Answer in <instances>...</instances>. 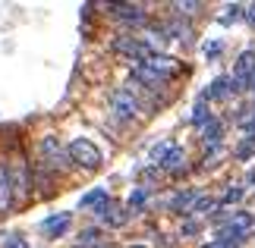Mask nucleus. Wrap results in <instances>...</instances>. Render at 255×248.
<instances>
[{"label": "nucleus", "mask_w": 255, "mask_h": 248, "mask_svg": "<svg viewBox=\"0 0 255 248\" xmlns=\"http://www.w3.org/2000/svg\"><path fill=\"white\" fill-rule=\"evenodd\" d=\"M98 239H101V230H82V236H79V242L82 245H98Z\"/></svg>", "instance_id": "nucleus-20"}, {"label": "nucleus", "mask_w": 255, "mask_h": 248, "mask_svg": "<svg viewBox=\"0 0 255 248\" xmlns=\"http://www.w3.org/2000/svg\"><path fill=\"white\" fill-rule=\"evenodd\" d=\"M129 248H145V245H129Z\"/></svg>", "instance_id": "nucleus-30"}, {"label": "nucleus", "mask_w": 255, "mask_h": 248, "mask_svg": "<svg viewBox=\"0 0 255 248\" xmlns=\"http://www.w3.org/2000/svg\"><path fill=\"white\" fill-rule=\"evenodd\" d=\"M195 233H199V223H195V220H186L183 223V236H195Z\"/></svg>", "instance_id": "nucleus-24"}, {"label": "nucleus", "mask_w": 255, "mask_h": 248, "mask_svg": "<svg viewBox=\"0 0 255 248\" xmlns=\"http://www.w3.org/2000/svg\"><path fill=\"white\" fill-rule=\"evenodd\" d=\"M252 69H255V54L252 51H243L240 60H237V79H246Z\"/></svg>", "instance_id": "nucleus-15"}, {"label": "nucleus", "mask_w": 255, "mask_h": 248, "mask_svg": "<svg viewBox=\"0 0 255 248\" xmlns=\"http://www.w3.org/2000/svg\"><path fill=\"white\" fill-rule=\"evenodd\" d=\"M70 220H73V214H70V211L51 214V217H44V220H41V233L47 236V239H60V236L70 230Z\"/></svg>", "instance_id": "nucleus-5"}, {"label": "nucleus", "mask_w": 255, "mask_h": 248, "mask_svg": "<svg viewBox=\"0 0 255 248\" xmlns=\"http://www.w3.org/2000/svg\"><path fill=\"white\" fill-rule=\"evenodd\" d=\"M202 248H230V245H224V242H218V239H214V242H208V245H202Z\"/></svg>", "instance_id": "nucleus-28"}, {"label": "nucleus", "mask_w": 255, "mask_h": 248, "mask_svg": "<svg viewBox=\"0 0 255 248\" xmlns=\"http://www.w3.org/2000/svg\"><path fill=\"white\" fill-rule=\"evenodd\" d=\"M107 204H111V198H107V192H104V188L85 192V195H82V201H79V207H95V214H101Z\"/></svg>", "instance_id": "nucleus-10"}, {"label": "nucleus", "mask_w": 255, "mask_h": 248, "mask_svg": "<svg viewBox=\"0 0 255 248\" xmlns=\"http://www.w3.org/2000/svg\"><path fill=\"white\" fill-rule=\"evenodd\" d=\"M243 19H246L249 25H255V3H249V6H246V13H243Z\"/></svg>", "instance_id": "nucleus-27"}, {"label": "nucleus", "mask_w": 255, "mask_h": 248, "mask_svg": "<svg viewBox=\"0 0 255 248\" xmlns=\"http://www.w3.org/2000/svg\"><path fill=\"white\" fill-rule=\"evenodd\" d=\"M151 157L158 161V166H164V170H176V166H180V161H183V148L164 142V145H158V148L151 151Z\"/></svg>", "instance_id": "nucleus-4"}, {"label": "nucleus", "mask_w": 255, "mask_h": 248, "mask_svg": "<svg viewBox=\"0 0 255 248\" xmlns=\"http://www.w3.org/2000/svg\"><path fill=\"white\" fill-rule=\"evenodd\" d=\"M208 207H214V198H208V195H199V201L192 204V214H195V211L202 214V211H208Z\"/></svg>", "instance_id": "nucleus-21"}, {"label": "nucleus", "mask_w": 255, "mask_h": 248, "mask_svg": "<svg viewBox=\"0 0 255 248\" xmlns=\"http://www.w3.org/2000/svg\"><path fill=\"white\" fill-rule=\"evenodd\" d=\"M66 151H70V157L79 166H88V170H95V166H101V151L88 142V138H73L70 145H66Z\"/></svg>", "instance_id": "nucleus-1"}, {"label": "nucleus", "mask_w": 255, "mask_h": 248, "mask_svg": "<svg viewBox=\"0 0 255 248\" xmlns=\"http://www.w3.org/2000/svg\"><path fill=\"white\" fill-rule=\"evenodd\" d=\"M211 120H214V116H211L208 107H205V101H199V104L192 107V126H195V129H205Z\"/></svg>", "instance_id": "nucleus-14"}, {"label": "nucleus", "mask_w": 255, "mask_h": 248, "mask_svg": "<svg viewBox=\"0 0 255 248\" xmlns=\"http://www.w3.org/2000/svg\"><path fill=\"white\" fill-rule=\"evenodd\" d=\"M111 110H114V116H120V120H132V116L142 110V104L135 101V94L129 88H117V91H111Z\"/></svg>", "instance_id": "nucleus-2"}, {"label": "nucleus", "mask_w": 255, "mask_h": 248, "mask_svg": "<svg viewBox=\"0 0 255 248\" xmlns=\"http://www.w3.org/2000/svg\"><path fill=\"white\" fill-rule=\"evenodd\" d=\"M221 138H224V126H221L218 120H211L208 126L202 129V142L208 145V148H211V145H221Z\"/></svg>", "instance_id": "nucleus-13"}, {"label": "nucleus", "mask_w": 255, "mask_h": 248, "mask_svg": "<svg viewBox=\"0 0 255 248\" xmlns=\"http://www.w3.org/2000/svg\"><path fill=\"white\" fill-rule=\"evenodd\" d=\"M240 82H243V88H246V91H255V69H252L246 79H240Z\"/></svg>", "instance_id": "nucleus-25"}, {"label": "nucleus", "mask_w": 255, "mask_h": 248, "mask_svg": "<svg viewBox=\"0 0 255 248\" xmlns=\"http://www.w3.org/2000/svg\"><path fill=\"white\" fill-rule=\"evenodd\" d=\"M114 16L117 19H123V22H145V6L142 3H114Z\"/></svg>", "instance_id": "nucleus-8"}, {"label": "nucleus", "mask_w": 255, "mask_h": 248, "mask_svg": "<svg viewBox=\"0 0 255 248\" xmlns=\"http://www.w3.org/2000/svg\"><path fill=\"white\" fill-rule=\"evenodd\" d=\"M221 154H224L221 145H211L208 151H205V166H218V164H221Z\"/></svg>", "instance_id": "nucleus-17"}, {"label": "nucleus", "mask_w": 255, "mask_h": 248, "mask_svg": "<svg viewBox=\"0 0 255 248\" xmlns=\"http://www.w3.org/2000/svg\"><path fill=\"white\" fill-rule=\"evenodd\" d=\"M142 66L154 69L158 76H170V73H180V63H176L173 57H167V54H158V51H151L148 57H145V63H142Z\"/></svg>", "instance_id": "nucleus-6"}, {"label": "nucleus", "mask_w": 255, "mask_h": 248, "mask_svg": "<svg viewBox=\"0 0 255 248\" xmlns=\"http://www.w3.org/2000/svg\"><path fill=\"white\" fill-rule=\"evenodd\" d=\"M41 154H44V164L47 166H57V170H70V164H73L70 151H63V148L57 145L54 135H47L44 142H41Z\"/></svg>", "instance_id": "nucleus-3"}, {"label": "nucleus", "mask_w": 255, "mask_h": 248, "mask_svg": "<svg viewBox=\"0 0 255 248\" xmlns=\"http://www.w3.org/2000/svg\"><path fill=\"white\" fill-rule=\"evenodd\" d=\"M249 185H255V170H252V173H249Z\"/></svg>", "instance_id": "nucleus-29"}, {"label": "nucleus", "mask_w": 255, "mask_h": 248, "mask_svg": "<svg viewBox=\"0 0 255 248\" xmlns=\"http://www.w3.org/2000/svg\"><path fill=\"white\" fill-rule=\"evenodd\" d=\"M252 154H255V142L243 138V142L237 145V161H252Z\"/></svg>", "instance_id": "nucleus-16"}, {"label": "nucleus", "mask_w": 255, "mask_h": 248, "mask_svg": "<svg viewBox=\"0 0 255 248\" xmlns=\"http://www.w3.org/2000/svg\"><path fill=\"white\" fill-rule=\"evenodd\" d=\"M176 9H183V13H199L202 3H176Z\"/></svg>", "instance_id": "nucleus-26"}, {"label": "nucleus", "mask_w": 255, "mask_h": 248, "mask_svg": "<svg viewBox=\"0 0 255 248\" xmlns=\"http://www.w3.org/2000/svg\"><path fill=\"white\" fill-rule=\"evenodd\" d=\"M227 94H233V79H214V82L202 91V101L205 97H214V101H221V97H227Z\"/></svg>", "instance_id": "nucleus-9"}, {"label": "nucleus", "mask_w": 255, "mask_h": 248, "mask_svg": "<svg viewBox=\"0 0 255 248\" xmlns=\"http://www.w3.org/2000/svg\"><path fill=\"white\" fill-rule=\"evenodd\" d=\"M145 201H148V188H145V185L135 188V192L129 195V204H132V207H139V204H145Z\"/></svg>", "instance_id": "nucleus-19"}, {"label": "nucleus", "mask_w": 255, "mask_h": 248, "mask_svg": "<svg viewBox=\"0 0 255 248\" xmlns=\"http://www.w3.org/2000/svg\"><path fill=\"white\" fill-rule=\"evenodd\" d=\"M243 135H246L249 142H255V116H252V120H246V123H243Z\"/></svg>", "instance_id": "nucleus-23"}, {"label": "nucleus", "mask_w": 255, "mask_h": 248, "mask_svg": "<svg viewBox=\"0 0 255 248\" xmlns=\"http://www.w3.org/2000/svg\"><path fill=\"white\" fill-rule=\"evenodd\" d=\"M13 188H16L19 198H25L28 188H32V176H28V164L25 161H19V170L13 173Z\"/></svg>", "instance_id": "nucleus-11"}, {"label": "nucleus", "mask_w": 255, "mask_h": 248, "mask_svg": "<svg viewBox=\"0 0 255 248\" xmlns=\"http://www.w3.org/2000/svg\"><path fill=\"white\" fill-rule=\"evenodd\" d=\"M16 201V188H13V176L3 164H0V214H9V207Z\"/></svg>", "instance_id": "nucleus-7"}, {"label": "nucleus", "mask_w": 255, "mask_h": 248, "mask_svg": "<svg viewBox=\"0 0 255 248\" xmlns=\"http://www.w3.org/2000/svg\"><path fill=\"white\" fill-rule=\"evenodd\" d=\"M199 201V195H195V188H186V192H180V195H173L170 198V211H192V204Z\"/></svg>", "instance_id": "nucleus-12"}, {"label": "nucleus", "mask_w": 255, "mask_h": 248, "mask_svg": "<svg viewBox=\"0 0 255 248\" xmlns=\"http://www.w3.org/2000/svg\"><path fill=\"white\" fill-rule=\"evenodd\" d=\"M240 198H243V188H240V185H233V188H227V192L221 195V204H237Z\"/></svg>", "instance_id": "nucleus-18"}, {"label": "nucleus", "mask_w": 255, "mask_h": 248, "mask_svg": "<svg viewBox=\"0 0 255 248\" xmlns=\"http://www.w3.org/2000/svg\"><path fill=\"white\" fill-rule=\"evenodd\" d=\"M218 54H224V41H208L205 44V57H218Z\"/></svg>", "instance_id": "nucleus-22"}]
</instances>
